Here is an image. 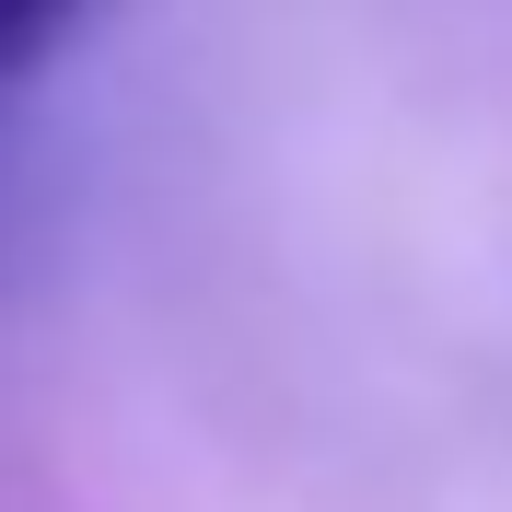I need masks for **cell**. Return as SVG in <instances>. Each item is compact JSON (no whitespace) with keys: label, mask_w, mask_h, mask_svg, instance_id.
<instances>
[{"label":"cell","mask_w":512,"mask_h":512,"mask_svg":"<svg viewBox=\"0 0 512 512\" xmlns=\"http://www.w3.org/2000/svg\"><path fill=\"white\" fill-rule=\"evenodd\" d=\"M94 12H105V0H0V105L24 94V82L59 59V47L94 24Z\"/></svg>","instance_id":"obj_1"}]
</instances>
